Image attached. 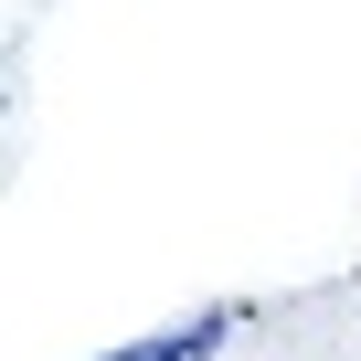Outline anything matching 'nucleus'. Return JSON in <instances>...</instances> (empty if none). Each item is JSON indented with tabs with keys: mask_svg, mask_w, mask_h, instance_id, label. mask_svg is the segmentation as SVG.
<instances>
[{
	"mask_svg": "<svg viewBox=\"0 0 361 361\" xmlns=\"http://www.w3.org/2000/svg\"><path fill=\"white\" fill-rule=\"evenodd\" d=\"M224 340H234V308H192V319H170V329H138V340L96 350V361H213Z\"/></svg>",
	"mask_w": 361,
	"mask_h": 361,
	"instance_id": "1",
	"label": "nucleus"
}]
</instances>
